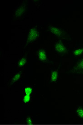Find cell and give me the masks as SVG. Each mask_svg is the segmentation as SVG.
Returning a JSON list of instances; mask_svg holds the SVG:
<instances>
[{"instance_id":"1","label":"cell","mask_w":83,"mask_h":125,"mask_svg":"<svg viewBox=\"0 0 83 125\" xmlns=\"http://www.w3.org/2000/svg\"><path fill=\"white\" fill-rule=\"evenodd\" d=\"M47 30L55 36L60 38L70 40L71 39L69 35L62 29L57 26L50 25L47 26Z\"/></svg>"},{"instance_id":"2","label":"cell","mask_w":83,"mask_h":125,"mask_svg":"<svg viewBox=\"0 0 83 125\" xmlns=\"http://www.w3.org/2000/svg\"><path fill=\"white\" fill-rule=\"evenodd\" d=\"M38 31L37 30V28L35 27L32 28L30 30L28 36L27 37V41H26V45L29 44L30 43H31L37 39L38 36Z\"/></svg>"},{"instance_id":"3","label":"cell","mask_w":83,"mask_h":125,"mask_svg":"<svg viewBox=\"0 0 83 125\" xmlns=\"http://www.w3.org/2000/svg\"><path fill=\"white\" fill-rule=\"evenodd\" d=\"M70 72L74 73L83 74V58L80 60L70 70Z\"/></svg>"},{"instance_id":"4","label":"cell","mask_w":83,"mask_h":125,"mask_svg":"<svg viewBox=\"0 0 83 125\" xmlns=\"http://www.w3.org/2000/svg\"><path fill=\"white\" fill-rule=\"evenodd\" d=\"M26 5L22 4L17 8L14 15L15 18H18L23 14L26 10Z\"/></svg>"},{"instance_id":"5","label":"cell","mask_w":83,"mask_h":125,"mask_svg":"<svg viewBox=\"0 0 83 125\" xmlns=\"http://www.w3.org/2000/svg\"><path fill=\"white\" fill-rule=\"evenodd\" d=\"M55 48L57 52L64 54L66 52V48L63 43L60 42H58L55 44Z\"/></svg>"},{"instance_id":"6","label":"cell","mask_w":83,"mask_h":125,"mask_svg":"<svg viewBox=\"0 0 83 125\" xmlns=\"http://www.w3.org/2000/svg\"><path fill=\"white\" fill-rule=\"evenodd\" d=\"M38 56L39 59L42 61H45L46 59V55L45 50L42 49L39 50L38 52Z\"/></svg>"},{"instance_id":"7","label":"cell","mask_w":83,"mask_h":125,"mask_svg":"<svg viewBox=\"0 0 83 125\" xmlns=\"http://www.w3.org/2000/svg\"><path fill=\"white\" fill-rule=\"evenodd\" d=\"M58 77V70H55L52 72L51 75L50 80L51 82H55L56 81Z\"/></svg>"},{"instance_id":"8","label":"cell","mask_w":83,"mask_h":125,"mask_svg":"<svg viewBox=\"0 0 83 125\" xmlns=\"http://www.w3.org/2000/svg\"><path fill=\"white\" fill-rule=\"evenodd\" d=\"M21 76V73H16L11 80V81H10L11 83L13 84L15 82H17V81H18L20 78Z\"/></svg>"},{"instance_id":"9","label":"cell","mask_w":83,"mask_h":125,"mask_svg":"<svg viewBox=\"0 0 83 125\" xmlns=\"http://www.w3.org/2000/svg\"><path fill=\"white\" fill-rule=\"evenodd\" d=\"M83 53V47L77 48L74 52V56H79Z\"/></svg>"},{"instance_id":"10","label":"cell","mask_w":83,"mask_h":125,"mask_svg":"<svg viewBox=\"0 0 83 125\" xmlns=\"http://www.w3.org/2000/svg\"><path fill=\"white\" fill-rule=\"evenodd\" d=\"M27 62V58L26 57H23L18 62V66L20 67H22L25 65Z\"/></svg>"},{"instance_id":"11","label":"cell","mask_w":83,"mask_h":125,"mask_svg":"<svg viewBox=\"0 0 83 125\" xmlns=\"http://www.w3.org/2000/svg\"><path fill=\"white\" fill-rule=\"evenodd\" d=\"M32 92V89L30 87H27L25 89V93L26 95H30L31 93Z\"/></svg>"},{"instance_id":"12","label":"cell","mask_w":83,"mask_h":125,"mask_svg":"<svg viewBox=\"0 0 83 125\" xmlns=\"http://www.w3.org/2000/svg\"><path fill=\"white\" fill-rule=\"evenodd\" d=\"M77 114L80 118H83V109L82 108H79L77 110Z\"/></svg>"},{"instance_id":"13","label":"cell","mask_w":83,"mask_h":125,"mask_svg":"<svg viewBox=\"0 0 83 125\" xmlns=\"http://www.w3.org/2000/svg\"><path fill=\"white\" fill-rule=\"evenodd\" d=\"M30 95H26L24 96L23 101L24 103H28V102H30Z\"/></svg>"},{"instance_id":"14","label":"cell","mask_w":83,"mask_h":125,"mask_svg":"<svg viewBox=\"0 0 83 125\" xmlns=\"http://www.w3.org/2000/svg\"><path fill=\"white\" fill-rule=\"evenodd\" d=\"M26 122L27 125H32L33 124V122L30 117H28L26 120Z\"/></svg>"}]
</instances>
